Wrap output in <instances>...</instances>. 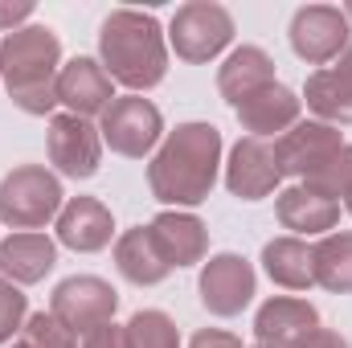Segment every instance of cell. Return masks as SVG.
I'll return each mask as SVG.
<instances>
[{
    "instance_id": "obj_33",
    "label": "cell",
    "mask_w": 352,
    "mask_h": 348,
    "mask_svg": "<svg viewBox=\"0 0 352 348\" xmlns=\"http://www.w3.org/2000/svg\"><path fill=\"white\" fill-rule=\"evenodd\" d=\"M340 12H344V17H349V25H352V4H344V8H340Z\"/></svg>"
},
{
    "instance_id": "obj_31",
    "label": "cell",
    "mask_w": 352,
    "mask_h": 348,
    "mask_svg": "<svg viewBox=\"0 0 352 348\" xmlns=\"http://www.w3.org/2000/svg\"><path fill=\"white\" fill-rule=\"evenodd\" d=\"M188 348H242V340L234 336V332H217V328H201L197 336H192V345Z\"/></svg>"
},
{
    "instance_id": "obj_20",
    "label": "cell",
    "mask_w": 352,
    "mask_h": 348,
    "mask_svg": "<svg viewBox=\"0 0 352 348\" xmlns=\"http://www.w3.org/2000/svg\"><path fill=\"white\" fill-rule=\"evenodd\" d=\"M274 213L283 221V230H295V234H328L336 221H340V201L307 188V184H291L278 193L274 201Z\"/></svg>"
},
{
    "instance_id": "obj_4",
    "label": "cell",
    "mask_w": 352,
    "mask_h": 348,
    "mask_svg": "<svg viewBox=\"0 0 352 348\" xmlns=\"http://www.w3.org/2000/svg\"><path fill=\"white\" fill-rule=\"evenodd\" d=\"M62 184L41 164H21L0 180V221L12 230H41L62 213Z\"/></svg>"
},
{
    "instance_id": "obj_6",
    "label": "cell",
    "mask_w": 352,
    "mask_h": 348,
    "mask_svg": "<svg viewBox=\"0 0 352 348\" xmlns=\"http://www.w3.org/2000/svg\"><path fill=\"white\" fill-rule=\"evenodd\" d=\"M160 131H164V119H160L156 102L144 98V94H123V98H115V102L102 111V123H98L102 144H107L111 152H119V156H131V160L148 156V152L160 144Z\"/></svg>"
},
{
    "instance_id": "obj_9",
    "label": "cell",
    "mask_w": 352,
    "mask_h": 348,
    "mask_svg": "<svg viewBox=\"0 0 352 348\" xmlns=\"http://www.w3.org/2000/svg\"><path fill=\"white\" fill-rule=\"evenodd\" d=\"M197 287H201V303L213 316H238L242 307H250L258 279H254V266L242 254H213L201 266Z\"/></svg>"
},
{
    "instance_id": "obj_14",
    "label": "cell",
    "mask_w": 352,
    "mask_h": 348,
    "mask_svg": "<svg viewBox=\"0 0 352 348\" xmlns=\"http://www.w3.org/2000/svg\"><path fill=\"white\" fill-rule=\"evenodd\" d=\"M316 328H320V312L307 299H291V295L266 299L258 307V316H254V336L266 348H295Z\"/></svg>"
},
{
    "instance_id": "obj_28",
    "label": "cell",
    "mask_w": 352,
    "mask_h": 348,
    "mask_svg": "<svg viewBox=\"0 0 352 348\" xmlns=\"http://www.w3.org/2000/svg\"><path fill=\"white\" fill-rule=\"evenodd\" d=\"M25 320H29V299L21 295L16 283H8L0 274V345H8L25 328Z\"/></svg>"
},
{
    "instance_id": "obj_27",
    "label": "cell",
    "mask_w": 352,
    "mask_h": 348,
    "mask_svg": "<svg viewBox=\"0 0 352 348\" xmlns=\"http://www.w3.org/2000/svg\"><path fill=\"white\" fill-rule=\"evenodd\" d=\"M25 345L29 348H78L74 345V332L54 316V312H37L25 320Z\"/></svg>"
},
{
    "instance_id": "obj_26",
    "label": "cell",
    "mask_w": 352,
    "mask_h": 348,
    "mask_svg": "<svg viewBox=\"0 0 352 348\" xmlns=\"http://www.w3.org/2000/svg\"><path fill=\"white\" fill-rule=\"evenodd\" d=\"M303 184L316 188V193H324V197H332V201H340V197L352 188V144H344L340 152H332Z\"/></svg>"
},
{
    "instance_id": "obj_2",
    "label": "cell",
    "mask_w": 352,
    "mask_h": 348,
    "mask_svg": "<svg viewBox=\"0 0 352 348\" xmlns=\"http://www.w3.org/2000/svg\"><path fill=\"white\" fill-rule=\"evenodd\" d=\"M98 54L111 83L135 94L160 87L168 74L164 29L152 12H140V8H111V17L98 29Z\"/></svg>"
},
{
    "instance_id": "obj_1",
    "label": "cell",
    "mask_w": 352,
    "mask_h": 348,
    "mask_svg": "<svg viewBox=\"0 0 352 348\" xmlns=\"http://www.w3.org/2000/svg\"><path fill=\"white\" fill-rule=\"evenodd\" d=\"M217 168H221V131L213 123H180L152 156L148 184L156 201L192 209L213 193Z\"/></svg>"
},
{
    "instance_id": "obj_7",
    "label": "cell",
    "mask_w": 352,
    "mask_h": 348,
    "mask_svg": "<svg viewBox=\"0 0 352 348\" xmlns=\"http://www.w3.org/2000/svg\"><path fill=\"white\" fill-rule=\"evenodd\" d=\"M115 307H119V291L98 279V274H74V279H62L54 287V299H50V312L74 332V336H90L94 328L111 324L115 320Z\"/></svg>"
},
{
    "instance_id": "obj_23",
    "label": "cell",
    "mask_w": 352,
    "mask_h": 348,
    "mask_svg": "<svg viewBox=\"0 0 352 348\" xmlns=\"http://www.w3.org/2000/svg\"><path fill=\"white\" fill-rule=\"evenodd\" d=\"M263 270L270 274V283H278L287 291H307L316 283L311 246L299 238H274L263 246Z\"/></svg>"
},
{
    "instance_id": "obj_24",
    "label": "cell",
    "mask_w": 352,
    "mask_h": 348,
    "mask_svg": "<svg viewBox=\"0 0 352 348\" xmlns=\"http://www.w3.org/2000/svg\"><path fill=\"white\" fill-rule=\"evenodd\" d=\"M316 283L324 291L349 295L352 291V234H324L320 246H311Z\"/></svg>"
},
{
    "instance_id": "obj_29",
    "label": "cell",
    "mask_w": 352,
    "mask_h": 348,
    "mask_svg": "<svg viewBox=\"0 0 352 348\" xmlns=\"http://www.w3.org/2000/svg\"><path fill=\"white\" fill-rule=\"evenodd\" d=\"M82 348H131V345H127V328H119V324L111 320V324L94 328L87 340H82Z\"/></svg>"
},
{
    "instance_id": "obj_25",
    "label": "cell",
    "mask_w": 352,
    "mask_h": 348,
    "mask_svg": "<svg viewBox=\"0 0 352 348\" xmlns=\"http://www.w3.org/2000/svg\"><path fill=\"white\" fill-rule=\"evenodd\" d=\"M127 345L131 348H180V332H176L173 316L148 307V312H135L127 320Z\"/></svg>"
},
{
    "instance_id": "obj_15",
    "label": "cell",
    "mask_w": 352,
    "mask_h": 348,
    "mask_svg": "<svg viewBox=\"0 0 352 348\" xmlns=\"http://www.w3.org/2000/svg\"><path fill=\"white\" fill-rule=\"evenodd\" d=\"M115 234V217L98 197H70L58 213V242L78 250V254H94L111 242Z\"/></svg>"
},
{
    "instance_id": "obj_5",
    "label": "cell",
    "mask_w": 352,
    "mask_h": 348,
    "mask_svg": "<svg viewBox=\"0 0 352 348\" xmlns=\"http://www.w3.org/2000/svg\"><path fill=\"white\" fill-rule=\"evenodd\" d=\"M168 41H173L176 58L209 62L234 41V17H230V8H221L213 0L180 4L173 17V29H168Z\"/></svg>"
},
{
    "instance_id": "obj_17",
    "label": "cell",
    "mask_w": 352,
    "mask_h": 348,
    "mask_svg": "<svg viewBox=\"0 0 352 348\" xmlns=\"http://www.w3.org/2000/svg\"><path fill=\"white\" fill-rule=\"evenodd\" d=\"M303 102L320 115V123H352V45L336 58V66H324L307 78Z\"/></svg>"
},
{
    "instance_id": "obj_30",
    "label": "cell",
    "mask_w": 352,
    "mask_h": 348,
    "mask_svg": "<svg viewBox=\"0 0 352 348\" xmlns=\"http://www.w3.org/2000/svg\"><path fill=\"white\" fill-rule=\"evenodd\" d=\"M29 17H33V4L29 0H0V29L16 33V29H25Z\"/></svg>"
},
{
    "instance_id": "obj_35",
    "label": "cell",
    "mask_w": 352,
    "mask_h": 348,
    "mask_svg": "<svg viewBox=\"0 0 352 348\" xmlns=\"http://www.w3.org/2000/svg\"><path fill=\"white\" fill-rule=\"evenodd\" d=\"M12 348H29V345H25V340H21V345H12Z\"/></svg>"
},
{
    "instance_id": "obj_12",
    "label": "cell",
    "mask_w": 352,
    "mask_h": 348,
    "mask_svg": "<svg viewBox=\"0 0 352 348\" xmlns=\"http://www.w3.org/2000/svg\"><path fill=\"white\" fill-rule=\"evenodd\" d=\"M283 168H278V156H274V144L266 140H238L234 152H230V164H226V188L238 197V201H263L278 188Z\"/></svg>"
},
{
    "instance_id": "obj_34",
    "label": "cell",
    "mask_w": 352,
    "mask_h": 348,
    "mask_svg": "<svg viewBox=\"0 0 352 348\" xmlns=\"http://www.w3.org/2000/svg\"><path fill=\"white\" fill-rule=\"evenodd\" d=\"M344 205H349V213H352V188H349V193H344Z\"/></svg>"
},
{
    "instance_id": "obj_32",
    "label": "cell",
    "mask_w": 352,
    "mask_h": 348,
    "mask_svg": "<svg viewBox=\"0 0 352 348\" xmlns=\"http://www.w3.org/2000/svg\"><path fill=\"white\" fill-rule=\"evenodd\" d=\"M295 348H349V340L340 332H332V328H316L311 336H303Z\"/></svg>"
},
{
    "instance_id": "obj_3",
    "label": "cell",
    "mask_w": 352,
    "mask_h": 348,
    "mask_svg": "<svg viewBox=\"0 0 352 348\" xmlns=\"http://www.w3.org/2000/svg\"><path fill=\"white\" fill-rule=\"evenodd\" d=\"M62 41L50 25H25L0 41V78L12 102L29 115H50L58 107Z\"/></svg>"
},
{
    "instance_id": "obj_19",
    "label": "cell",
    "mask_w": 352,
    "mask_h": 348,
    "mask_svg": "<svg viewBox=\"0 0 352 348\" xmlns=\"http://www.w3.org/2000/svg\"><path fill=\"white\" fill-rule=\"evenodd\" d=\"M148 230H152V238H156V246H160V254H164L168 266H192V262L205 259V250H209V230L192 213L164 209Z\"/></svg>"
},
{
    "instance_id": "obj_36",
    "label": "cell",
    "mask_w": 352,
    "mask_h": 348,
    "mask_svg": "<svg viewBox=\"0 0 352 348\" xmlns=\"http://www.w3.org/2000/svg\"><path fill=\"white\" fill-rule=\"evenodd\" d=\"M254 348H266V345H254Z\"/></svg>"
},
{
    "instance_id": "obj_13",
    "label": "cell",
    "mask_w": 352,
    "mask_h": 348,
    "mask_svg": "<svg viewBox=\"0 0 352 348\" xmlns=\"http://www.w3.org/2000/svg\"><path fill=\"white\" fill-rule=\"evenodd\" d=\"M58 102L78 119L102 115L115 102V83L94 58H74L58 70Z\"/></svg>"
},
{
    "instance_id": "obj_8",
    "label": "cell",
    "mask_w": 352,
    "mask_h": 348,
    "mask_svg": "<svg viewBox=\"0 0 352 348\" xmlns=\"http://www.w3.org/2000/svg\"><path fill=\"white\" fill-rule=\"evenodd\" d=\"M352 25L349 17L332 4H307L291 17V50L307 62V66H324L336 62L349 50Z\"/></svg>"
},
{
    "instance_id": "obj_10",
    "label": "cell",
    "mask_w": 352,
    "mask_h": 348,
    "mask_svg": "<svg viewBox=\"0 0 352 348\" xmlns=\"http://www.w3.org/2000/svg\"><path fill=\"white\" fill-rule=\"evenodd\" d=\"M50 160L58 164V173L70 180H87L98 173L102 160V135L90 119L78 115H54L50 119Z\"/></svg>"
},
{
    "instance_id": "obj_21",
    "label": "cell",
    "mask_w": 352,
    "mask_h": 348,
    "mask_svg": "<svg viewBox=\"0 0 352 348\" xmlns=\"http://www.w3.org/2000/svg\"><path fill=\"white\" fill-rule=\"evenodd\" d=\"M270 83H274V58L258 45H238L217 70V90L226 94L230 107H238L242 98H250L254 90L270 87Z\"/></svg>"
},
{
    "instance_id": "obj_11",
    "label": "cell",
    "mask_w": 352,
    "mask_h": 348,
    "mask_svg": "<svg viewBox=\"0 0 352 348\" xmlns=\"http://www.w3.org/2000/svg\"><path fill=\"white\" fill-rule=\"evenodd\" d=\"M340 148H344L340 127L320 123V119H299L291 131H283L274 140V156H278L283 176H299V180H307L332 152H340Z\"/></svg>"
},
{
    "instance_id": "obj_16",
    "label": "cell",
    "mask_w": 352,
    "mask_h": 348,
    "mask_svg": "<svg viewBox=\"0 0 352 348\" xmlns=\"http://www.w3.org/2000/svg\"><path fill=\"white\" fill-rule=\"evenodd\" d=\"M299 107H303V98L295 90H287L283 83H270V87L254 90L250 98H242L234 107V115L254 140H263V135H274V131H291L299 123Z\"/></svg>"
},
{
    "instance_id": "obj_18",
    "label": "cell",
    "mask_w": 352,
    "mask_h": 348,
    "mask_svg": "<svg viewBox=\"0 0 352 348\" xmlns=\"http://www.w3.org/2000/svg\"><path fill=\"white\" fill-rule=\"evenodd\" d=\"M58 262V246L37 234V230H21V234H8L0 242V274L16 287H29V283H41Z\"/></svg>"
},
{
    "instance_id": "obj_22",
    "label": "cell",
    "mask_w": 352,
    "mask_h": 348,
    "mask_svg": "<svg viewBox=\"0 0 352 348\" xmlns=\"http://www.w3.org/2000/svg\"><path fill=\"white\" fill-rule=\"evenodd\" d=\"M115 266H119V274L127 279V283H135V287H156V283H164L168 279V262L160 254V246H156V238H152V230L148 226H135V230H127V234H119V242H115Z\"/></svg>"
}]
</instances>
